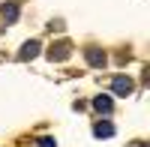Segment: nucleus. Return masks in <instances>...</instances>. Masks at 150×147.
I'll use <instances>...</instances> for the list:
<instances>
[{
  "label": "nucleus",
  "instance_id": "obj_1",
  "mask_svg": "<svg viewBox=\"0 0 150 147\" xmlns=\"http://www.w3.org/2000/svg\"><path fill=\"white\" fill-rule=\"evenodd\" d=\"M39 42H36V39H30V42H24V48H21V51H18V60H33L36 54H39Z\"/></svg>",
  "mask_w": 150,
  "mask_h": 147
},
{
  "label": "nucleus",
  "instance_id": "obj_2",
  "mask_svg": "<svg viewBox=\"0 0 150 147\" xmlns=\"http://www.w3.org/2000/svg\"><path fill=\"white\" fill-rule=\"evenodd\" d=\"M111 87H114L117 96H129V93H132V81H129V78H123V75H117L114 81H111Z\"/></svg>",
  "mask_w": 150,
  "mask_h": 147
},
{
  "label": "nucleus",
  "instance_id": "obj_3",
  "mask_svg": "<svg viewBox=\"0 0 150 147\" xmlns=\"http://www.w3.org/2000/svg\"><path fill=\"white\" fill-rule=\"evenodd\" d=\"M93 135L96 138H111V135H114V126H111L108 120H99V123L93 126Z\"/></svg>",
  "mask_w": 150,
  "mask_h": 147
},
{
  "label": "nucleus",
  "instance_id": "obj_4",
  "mask_svg": "<svg viewBox=\"0 0 150 147\" xmlns=\"http://www.w3.org/2000/svg\"><path fill=\"white\" fill-rule=\"evenodd\" d=\"M0 15H3L9 24L12 21H15L18 18V3H15V0H9V3H3V6H0Z\"/></svg>",
  "mask_w": 150,
  "mask_h": 147
},
{
  "label": "nucleus",
  "instance_id": "obj_5",
  "mask_svg": "<svg viewBox=\"0 0 150 147\" xmlns=\"http://www.w3.org/2000/svg\"><path fill=\"white\" fill-rule=\"evenodd\" d=\"M87 63H90V66H105V51H99V48H87Z\"/></svg>",
  "mask_w": 150,
  "mask_h": 147
},
{
  "label": "nucleus",
  "instance_id": "obj_6",
  "mask_svg": "<svg viewBox=\"0 0 150 147\" xmlns=\"http://www.w3.org/2000/svg\"><path fill=\"white\" fill-rule=\"evenodd\" d=\"M93 108H96V111H102V114H108V111H111V96H96V99H93Z\"/></svg>",
  "mask_w": 150,
  "mask_h": 147
},
{
  "label": "nucleus",
  "instance_id": "obj_7",
  "mask_svg": "<svg viewBox=\"0 0 150 147\" xmlns=\"http://www.w3.org/2000/svg\"><path fill=\"white\" fill-rule=\"evenodd\" d=\"M69 57V45L66 42H60L57 48H51V60H66Z\"/></svg>",
  "mask_w": 150,
  "mask_h": 147
},
{
  "label": "nucleus",
  "instance_id": "obj_8",
  "mask_svg": "<svg viewBox=\"0 0 150 147\" xmlns=\"http://www.w3.org/2000/svg\"><path fill=\"white\" fill-rule=\"evenodd\" d=\"M39 147H57V141H54V138H42Z\"/></svg>",
  "mask_w": 150,
  "mask_h": 147
}]
</instances>
